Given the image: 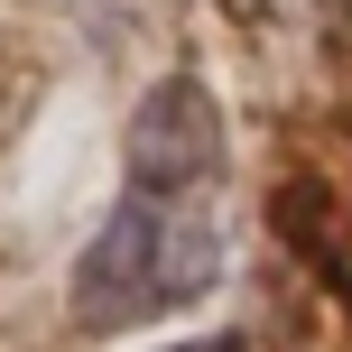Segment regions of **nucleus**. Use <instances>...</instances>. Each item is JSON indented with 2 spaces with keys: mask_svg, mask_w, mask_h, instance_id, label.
Here are the masks:
<instances>
[{
  "mask_svg": "<svg viewBox=\"0 0 352 352\" xmlns=\"http://www.w3.org/2000/svg\"><path fill=\"white\" fill-rule=\"evenodd\" d=\"M223 278V111L195 74L148 84L121 158V204L74 260V324L130 334L167 324L176 306L213 297Z\"/></svg>",
  "mask_w": 352,
  "mask_h": 352,
  "instance_id": "nucleus-1",
  "label": "nucleus"
}]
</instances>
